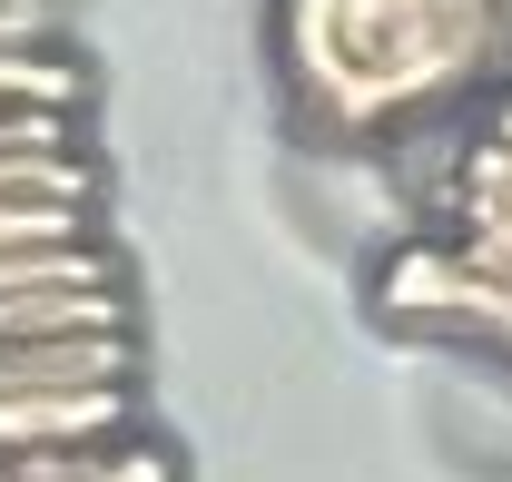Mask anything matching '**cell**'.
<instances>
[{
	"label": "cell",
	"mask_w": 512,
	"mask_h": 482,
	"mask_svg": "<svg viewBox=\"0 0 512 482\" xmlns=\"http://www.w3.org/2000/svg\"><path fill=\"white\" fill-rule=\"evenodd\" d=\"M296 109L335 138H394L512 60V0H276Z\"/></svg>",
	"instance_id": "cell-1"
},
{
	"label": "cell",
	"mask_w": 512,
	"mask_h": 482,
	"mask_svg": "<svg viewBox=\"0 0 512 482\" xmlns=\"http://www.w3.org/2000/svg\"><path fill=\"white\" fill-rule=\"evenodd\" d=\"M375 305L394 325H434V335L512 355V266H483L473 246H453V237H424L404 256H384Z\"/></svg>",
	"instance_id": "cell-2"
},
{
	"label": "cell",
	"mask_w": 512,
	"mask_h": 482,
	"mask_svg": "<svg viewBox=\"0 0 512 482\" xmlns=\"http://www.w3.org/2000/svg\"><path fill=\"white\" fill-rule=\"evenodd\" d=\"M138 423V384H40V394H0V463L20 453H89L119 443Z\"/></svg>",
	"instance_id": "cell-3"
},
{
	"label": "cell",
	"mask_w": 512,
	"mask_h": 482,
	"mask_svg": "<svg viewBox=\"0 0 512 482\" xmlns=\"http://www.w3.org/2000/svg\"><path fill=\"white\" fill-rule=\"evenodd\" d=\"M40 384H138V335H0V394Z\"/></svg>",
	"instance_id": "cell-4"
},
{
	"label": "cell",
	"mask_w": 512,
	"mask_h": 482,
	"mask_svg": "<svg viewBox=\"0 0 512 482\" xmlns=\"http://www.w3.org/2000/svg\"><path fill=\"white\" fill-rule=\"evenodd\" d=\"M0 109H89V60L60 40H0Z\"/></svg>",
	"instance_id": "cell-5"
},
{
	"label": "cell",
	"mask_w": 512,
	"mask_h": 482,
	"mask_svg": "<svg viewBox=\"0 0 512 482\" xmlns=\"http://www.w3.org/2000/svg\"><path fill=\"white\" fill-rule=\"evenodd\" d=\"M69 276H128L109 237H60V246H10L0 256V296H30V286H69Z\"/></svg>",
	"instance_id": "cell-6"
},
{
	"label": "cell",
	"mask_w": 512,
	"mask_h": 482,
	"mask_svg": "<svg viewBox=\"0 0 512 482\" xmlns=\"http://www.w3.org/2000/svg\"><path fill=\"white\" fill-rule=\"evenodd\" d=\"M60 237H99V197H0V256Z\"/></svg>",
	"instance_id": "cell-7"
},
{
	"label": "cell",
	"mask_w": 512,
	"mask_h": 482,
	"mask_svg": "<svg viewBox=\"0 0 512 482\" xmlns=\"http://www.w3.org/2000/svg\"><path fill=\"white\" fill-rule=\"evenodd\" d=\"M453 207H473V217H512V138H473L463 148V168H453Z\"/></svg>",
	"instance_id": "cell-8"
},
{
	"label": "cell",
	"mask_w": 512,
	"mask_h": 482,
	"mask_svg": "<svg viewBox=\"0 0 512 482\" xmlns=\"http://www.w3.org/2000/svg\"><path fill=\"white\" fill-rule=\"evenodd\" d=\"M89 482H178V453L158 433H119V443H99Z\"/></svg>",
	"instance_id": "cell-9"
},
{
	"label": "cell",
	"mask_w": 512,
	"mask_h": 482,
	"mask_svg": "<svg viewBox=\"0 0 512 482\" xmlns=\"http://www.w3.org/2000/svg\"><path fill=\"white\" fill-rule=\"evenodd\" d=\"M453 246H473L483 266H512V217H473V207H453Z\"/></svg>",
	"instance_id": "cell-10"
},
{
	"label": "cell",
	"mask_w": 512,
	"mask_h": 482,
	"mask_svg": "<svg viewBox=\"0 0 512 482\" xmlns=\"http://www.w3.org/2000/svg\"><path fill=\"white\" fill-rule=\"evenodd\" d=\"M0 40H50V0H0Z\"/></svg>",
	"instance_id": "cell-11"
},
{
	"label": "cell",
	"mask_w": 512,
	"mask_h": 482,
	"mask_svg": "<svg viewBox=\"0 0 512 482\" xmlns=\"http://www.w3.org/2000/svg\"><path fill=\"white\" fill-rule=\"evenodd\" d=\"M493 138H512V99H503V109H493Z\"/></svg>",
	"instance_id": "cell-12"
},
{
	"label": "cell",
	"mask_w": 512,
	"mask_h": 482,
	"mask_svg": "<svg viewBox=\"0 0 512 482\" xmlns=\"http://www.w3.org/2000/svg\"><path fill=\"white\" fill-rule=\"evenodd\" d=\"M0 482H20V473H10V463H0Z\"/></svg>",
	"instance_id": "cell-13"
}]
</instances>
